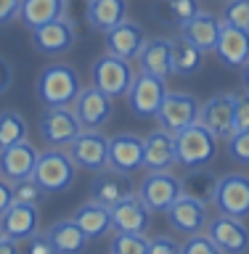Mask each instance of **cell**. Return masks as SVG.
I'll use <instances>...</instances> for the list:
<instances>
[{
	"instance_id": "60d3db41",
	"label": "cell",
	"mask_w": 249,
	"mask_h": 254,
	"mask_svg": "<svg viewBox=\"0 0 249 254\" xmlns=\"http://www.w3.org/2000/svg\"><path fill=\"white\" fill-rule=\"evenodd\" d=\"M236 130H249V93L244 90L236 95V114H234V132Z\"/></svg>"
},
{
	"instance_id": "ee69618b",
	"label": "cell",
	"mask_w": 249,
	"mask_h": 254,
	"mask_svg": "<svg viewBox=\"0 0 249 254\" xmlns=\"http://www.w3.org/2000/svg\"><path fill=\"white\" fill-rule=\"evenodd\" d=\"M11 82H13V69H11V64H8L3 56H0V95L8 93Z\"/></svg>"
},
{
	"instance_id": "4316f807",
	"label": "cell",
	"mask_w": 249,
	"mask_h": 254,
	"mask_svg": "<svg viewBox=\"0 0 249 254\" xmlns=\"http://www.w3.org/2000/svg\"><path fill=\"white\" fill-rule=\"evenodd\" d=\"M72 220L77 222L80 228H83V233L87 236V241H98V238H103L106 233H111V209L109 206H103L98 201H85L80 204L75 214H72Z\"/></svg>"
},
{
	"instance_id": "b9f144b4",
	"label": "cell",
	"mask_w": 249,
	"mask_h": 254,
	"mask_svg": "<svg viewBox=\"0 0 249 254\" xmlns=\"http://www.w3.org/2000/svg\"><path fill=\"white\" fill-rule=\"evenodd\" d=\"M19 8H21V0H0V27L19 19Z\"/></svg>"
},
{
	"instance_id": "2e32d148",
	"label": "cell",
	"mask_w": 249,
	"mask_h": 254,
	"mask_svg": "<svg viewBox=\"0 0 249 254\" xmlns=\"http://www.w3.org/2000/svg\"><path fill=\"white\" fill-rule=\"evenodd\" d=\"M135 188H133V180L127 172H119V170H111V167H106V170L95 172V178L90 183V196L93 201H98L103 206H117L119 201H125L127 196H133Z\"/></svg>"
},
{
	"instance_id": "6da1fadb",
	"label": "cell",
	"mask_w": 249,
	"mask_h": 254,
	"mask_svg": "<svg viewBox=\"0 0 249 254\" xmlns=\"http://www.w3.org/2000/svg\"><path fill=\"white\" fill-rule=\"evenodd\" d=\"M35 90L43 106H72L83 90V82L69 64H51L37 74Z\"/></svg>"
},
{
	"instance_id": "bcb514c9",
	"label": "cell",
	"mask_w": 249,
	"mask_h": 254,
	"mask_svg": "<svg viewBox=\"0 0 249 254\" xmlns=\"http://www.w3.org/2000/svg\"><path fill=\"white\" fill-rule=\"evenodd\" d=\"M242 85H244V90L249 93V61L242 66Z\"/></svg>"
},
{
	"instance_id": "5b68a950",
	"label": "cell",
	"mask_w": 249,
	"mask_h": 254,
	"mask_svg": "<svg viewBox=\"0 0 249 254\" xmlns=\"http://www.w3.org/2000/svg\"><path fill=\"white\" fill-rule=\"evenodd\" d=\"M138 198L149 206L151 212H162L167 209L183 196V180L178 175H172L170 170H159V172H149L138 186Z\"/></svg>"
},
{
	"instance_id": "8992f818",
	"label": "cell",
	"mask_w": 249,
	"mask_h": 254,
	"mask_svg": "<svg viewBox=\"0 0 249 254\" xmlns=\"http://www.w3.org/2000/svg\"><path fill=\"white\" fill-rule=\"evenodd\" d=\"M80 132L83 125L72 106H45L40 117V138L48 148H67Z\"/></svg>"
},
{
	"instance_id": "ab89813d",
	"label": "cell",
	"mask_w": 249,
	"mask_h": 254,
	"mask_svg": "<svg viewBox=\"0 0 249 254\" xmlns=\"http://www.w3.org/2000/svg\"><path fill=\"white\" fill-rule=\"evenodd\" d=\"M24 254H56V246L51 241V236H48V230H45V233H40V230H37L35 236H29Z\"/></svg>"
},
{
	"instance_id": "ac0fdd59",
	"label": "cell",
	"mask_w": 249,
	"mask_h": 254,
	"mask_svg": "<svg viewBox=\"0 0 249 254\" xmlns=\"http://www.w3.org/2000/svg\"><path fill=\"white\" fill-rule=\"evenodd\" d=\"M103 40H106V53L111 56H119V59L125 61H133L138 59L141 48L146 45V29L141 27V24L135 21H119L114 29H109L106 35H103Z\"/></svg>"
},
{
	"instance_id": "836d02e7",
	"label": "cell",
	"mask_w": 249,
	"mask_h": 254,
	"mask_svg": "<svg viewBox=\"0 0 249 254\" xmlns=\"http://www.w3.org/2000/svg\"><path fill=\"white\" fill-rule=\"evenodd\" d=\"M45 188L40 186L35 178H27V180H19L13 183V201L19 204H29V206H40L45 201Z\"/></svg>"
},
{
	"instance_id": "8d00e7d4",
	"label": "cell",
	"mask_w": 249,
	"mask_h": 254,
	"mask_svg": "<svg viewBox=\"0 0 249 254\" xmlns=\"http://www.w3.org/2000/svg\"><path fill=\"white\" fill-rule=\"evenodd\" d=\"M180 254H223V252L204 230V233L196 236H186V241L180 244Z\"/></svg>"
},
{
	"instance_id": "4dcf8cb0",
	"label": "cell",
	"mask_w": 249,
	"mask_h": 254,
	"mask_svg": "<svg viewBox=\"0 0 249 254\" xmlns=\"http://www.w3.org/2000/svg\"><path fill=\"white\" fill-rule=\"evenodd\" d=\"M183 193L186 196H194L199 201H207L212 204V196H215V188H218V175L207 167H191V170L183 175Z\"/></svg>"
},
{
	"instance_id": "d590c367",
	"label": "cell",
	"mask_w": 249,
	"mask_h": 254,
	"mask_svg": "<svg viewBox=\"0 0 249 254\" xmlns=\"http://www.w3.org/2000/svg\"><path fill=\"white\" fill-rule=\"evenodd\" d=\"M220 21L249 32V0H228V3L223 5Z\"/></svg>"
},
{
	"instance_id": "ba28073f",
	"label": "cell",
	"mask_w": 249,
	"mask_h": 254,
	"mask_svg": "<svg viewBox=\"0 0 249 254\" xmlns=\"http://www.w3.org/2000/svg\"><path fill=\"white\" fill-rule=\"evenodd\" d=\"M165 95H167L165 79L141 71V74H135V79H133V85H130V90H127L125 98H127V109H130L133 117L149 119V117H157Z\"/></svg>"
},
{
	"instance_id": "8fae6325",
	"label": "cell",
	"mask_w": 249,
	"mask_h": 254,
	"mask_svg": "<svg viewBox=\"0 0 249 254\" xmlns=\"http://www.w3.org/2000/svg\"><path fill=\"white\" fill-rule=\"evenodd\" d=\"M72 111L77 114L83 130H101L114 117V98L98 90L95 85H90L80 90V95L72 103Z\"/></svg>"
},
{
	"instance_id": "3957f363",
	"label": "cell",
	"mask_w": 249,
	"mask_h": 254,
	"mask_svg": "<svg viewBox=\"0 0 249 254\" xmlns=\"http://www.w3.org/2000/svg\"><path fill=\"white\" fill-rule=\"evenodd\" d=\"M32 178L45 188V193H64L75 186L77 164L72 162V156L64 148H45L40 151Z\"/></svg>"
},
{
	"instance_id": "44dd1931",
	"label": "cell",
	"mask_w": 249,
	"mask_h": 254,
	"mask_svg": "<svg viewBox=\"0 0 249 254\" xmlns=\"http://www.w3.org/2000/svg\"><path fill=\"white\" fill-rule=\"evenodd\" d=\"M215 56L220 59V64L226 69H242L249 61V32L223 24L218 45H215Z\"/></svg>"
},
{
	"instance_id": "e0dca14e",
	"label": "cell",
	"mask_w": 249,
	"mask_h": 254,
	"mask_svg": "<svg viewBox=\"0 0 249 254\" xmlns=\"http://www.w3.org/2000/svg\"><path fill=\"white\" fill-rule=\"evenodd\" d=\"M37 156H40V151H37V146H32L29 140L13 143V146L0 151V175L11 183L27 180L35 175Z\"/></svg>"
},
{
	"instance_id": "f546056e",
	"label": "cell",
	"mask_w": 249,
	"mask_h": 254,
	"mask_svg": "<svg viewBox=\"0 0 249 254\" xmlns=\"http://www.w3.org/2000/svg\"><path fill=\"white\" fill-rule=\"evenodd\" d=\"M204 51L188 40H172V74L175 77H194L204 66Z\"/></svg>"
},
{
	"instance_id": "f35d334b",
	"label": "cell",
	"mask_w": 249,
	"mask_h": 254,
	"mask_svg": "<svg viewBox=\"0 0 249 254\" xmlns=\"http://www.w3.org/2000/svg\"><path fill=\"white\" fill-rule=\"evenodd\" d=\"M146 254H180V244L175 241L172 236L159 233V236H151V238H149Z\"/></svg>"
},
{
	"instance_id": "d6986e66",
	"label": "cell",
	"mask_w": 249,
	"mask_h": 254,
	"mask_svg": "<svg viewBox=\"0 0 249 254\" xmlns=\"http://www.w3.org/2000/svg\"><path fill=\"white\" fill-rule=\"evenodd\" d=\"M109 167L133 175L143 167V138L135 132H119L109 138Z\"/></svg>"
},
{
	"instance_id": "9a60e30c",
	"label": "cell",
	"mask_w": 249,
	"mask_h": 254,
	"mask_svg": "<svg viewBox=\"0 0 249 254\" xmlns=\"http://www.w3.org/2000/svg\"><path fill=\"white\" fill-rule=\"evenodd\" d=\"M167 222H170L175 230H180L183 236L204 233L207 222H210V209H207V201H199V198L183 193L178 201L167 209Z\"/></svg>"
},
{
	"instance_id": "83f0119b",
	"label": "cell",
	"mask_w": 249,
	"mask_h": 254,
	"mask_svg": "<svg viewBox=\"0 0 249 254\" xmlns=\"http://www.w3.org/2000/svg\"><path fill=\"white\" fill-rule=\"evenodd\" d=\"M69 13V0H21L19 21L29 32Z\"/></svg>"
},
{
	"instance_id": "7a4b0ae2",
	"label": "cell",
	"mask_w": 249,
	"mask_h": 254,
	"mask_svg": "<svg viewBox=\"0 0 249 254\" xmlns=\"http://www.w3.org/2000/svg\"><path fill=\"white\" fill-rule=\"evenodd\" d=\"M172 140H175V159L188 170L191 167H207L218 156V138L202 122H194L172 132Z\"/></svg>"
},
{
	"instance_id": "7bdbcfd3",
	"label": "cell",
	"mask_w": 249,
	"mask_h": 254,
	"mask_svg": "<svg viewBox=\"0 0 249 254\" xmlns=\"http://www.w3.org/2000/svg\"><path fill=\"white\" fill-rule=\"evenodd\" d=\"M11 204H13V183L0 175V214H3Z\"/></svg>"
},
{
	"instance_id": "9c48e42d",
	"label": "cell",
	"mask_w": 249,
	"mask_h": 254,
	"mask_svg": "<svg viewBox=\"0 0 249 254\" xmlns=\"http://www.w3.org/2000/svg\"><path fill=\"white\" fill-rule=\"evenodd\" d=\"M67 154L77 164V170L101 172L109 167V138L98 130H83L67 146Z\"/></svg>"
},
{
	"instance_id": "d6a6232c",
	"label": "cell",
	"mask_w": 249,
	"mask_h": 254,
	"mask_svg": "<svg viewBox=\"0 0 249 254\" xmlns=\"http://www.w3.org/2000/svg\"><path fill=\"white\" fill-rule=\"evenodd\" d=\"M149 249V238L143 233H117L111 236L109 254H146Z\"/></svg>"
},
{
	"instance_id": "c3c4849f",
	"label": "cell",
	"mask_w": 249,
	"mask_h": 254,
	"mask_svg": "<svg viewBox=\"0 0 249 254\" xmlns=\"http://www.w3.org/2000/svg\"><path fill=\"white\" fill-rule=\"evenodd\" d=\"M69 5H72V0H69Z\"/></svg>"
},
{
	"instance_id": "7c38bea8",
	"label": "cell",
	"mask_w": 249,
	"mask_h": 254,
	"mask_svg": "<svg viewBox=\"0 0 249 254\" xmlns=\"http://www.w3.org/2000/svg\"><path fill=\"white\" fill-rule=\"evenodd\" d=\"M234 114H236V93H215L199 109V122L218 140H228L234 135Z\"/></svg>"
},
{
	"instance_id": "484cf974",
	"label": "cell",
	"mask_w": 249,
	"mask_h": 254,
	"mask_svg": "<svg viewBox=\"0 0 249 254\" xmlns=\"http://www.w3.org/2000/svg\"><path fill=\"white\" fill-rule=\"evenodd\" d=\"M127 19L125 0H85V21L98 35H106L119 21Z\"/></svg>"
},
{
	"instance_id": "e575fe53",
	"label": "cell",
	"mask_w": 249,
	"mask_h": 254,
	"mask_svg": "<svg viewBox=\"0 0 249 254\" xmlns=\"http://www.w3.org/2000/svg\"><path fill=\"white\" fill-rule=\"evenodd\" d=\"M165 8H167V21H172L175 27H183L188 19L202 11V3L199 0H165Z\"/></svg>"
},
{
	"instance_id": "74e56055",
	"label": "cell",
	"mask_w": 249,
	"mask_h": 254,
	"mask_svg": "<svg viewBox=\"0 0 249 254\" xmlns=\"http://www.w3.org/2000/svg\"><path fill=\"white\" fill-rule=\"evenodd\" d=\"M226 151L236 164H249V130H236L226 140Z\"/></svg>"
},
{
	"instance_id": "d4e9b609",
	"label": "cell",
	"mask_w": 249,
	"mask_h": 254,
	"mask_svg": "<svg viewBox=\"0 0 249 254\" xmlns=\"http://www.w3.org/2000/svg\"><path fill=\"white\" fill-rule=\"evenodd\" d=\"M220 27H223L220 16L199 11L194 19H188L180 27V37L194 43L196 48H202L204 53H215V45H218V37H220Z\"/></svg>"
},
{
	"instance_id": "52a82bcc",
	"label": "cell",
	"mask_w": 249,
	"mask_h": 254,
	"mask_svg": "<svg viewBox=\"0 0 249 254\" xmlns=\"http://www.w3.org/2000/svg\"><path fill=\"white\" fill-rule=\"evenodd\" d=\"M212 206L218 214L247 220L249 217V175L244 172H228L218 180L212 196Z\"/></svg>"
},
{
	"instance_id": "603a6c76",
	"label": "cell",
	"mask_w": 249,
	"mask_h": 254,
	"mask_svg": "<svg viewBox=\"0 0 249 254\" xmlns=\"http://www.w3.org/2000/svg\"><path fill=\"white\" fill-rule=\"evenodd\" d=\"M172 164H178L175 159V140L172 132L167 130H154L143 138V167L149 172H159V170H170Z\"/></svg>"
},
{
	"instance_id": "7dc6e473",
	"label": "cell",
	"mask_w": 249,
	"mask_h": 254,
	"mask_svg": "<svg viewBox=\"0 0 249 254\" xmlns=\"http://www.w3.org/2000/svg\"><path fill=\"white\" fill-rule=\"evenodd\" d=\"M0 238H3V228H0Z\"/></svg>"
},
{
	"instance_id": "277c9868",
	"label": "cell",
	"mask_w": 249,
	"mask_h": 254,
	"mask_svg": "<svg viewBox=\"0 0 249 254\" xmlns=\"http://www.w3.org/2000/svg\"><path fill=\"white\" fill-rule=\"evenodd\" d=\"M90 79L98 90H103L111 98H125L133 79H135V71L130 66V61L119 59V56H111V53H103L93 61Z\"/></svg>"
},
{
	"instance_id": "4fadbf2b",
	"label": "cell",
	"mask_w": 249,
	"mask_h": 254,
	"mask_svg": "<svg viewBox=\"0 0 249 254\" xmlns=\"http://www.w3.org/2000/svg\"><path fill=\"white\" fill-rule=\"evenodd\" d=\"M75 40H77V29L69 16H61V19H56L51 24L32 29V48L43 56L69 53L75 48Z\"/></svg>"
},
{
	"instance_id": "cb8c5ba5",
	"label": "cell",
	"mask_w": 249,
	"mask_h": 254,
	"mask_svg": "<svg viewBox=\"0 0 249 254\" xmlns=\"http://www.w3.org/2000/svg\"><path fill=\"white\" fill-rule=\"evenodd\" d=\"M138 66L146 74L167 79L172 74V40L170 37H151L138 53Z\"/></svg>"
},
{
	"instance_id": "f6af8a7d",
	"label": "cell",
	"mask_w": 249,
	"mask_h": 254,
	"mask_svg": "<svg viewBox=\"0 0 249 254\" xmlns=\"http://www.w3.org/2000/svg\"><path fill=\"white\" fill-rule=\"evenodd\" d=\"M0 254H19V244L11 241L8 236L0 238Z\"/></svg>"
},
{
	"instance_id": "1f68e13d",
	"label": "cell",
	"mask_w": 249,
	"mask_h": 254,
	"mask_svg": "<svg viewBox=\"0 0 249 254\" xmlns=\"http://www.w3.org/2000/svg\"><path fill=\"white\" fill-rule=\"evenodd\" d=\"M27 135H29V125L19 111L13 109L0 111V151L13 146V143L27 140Z\"/></svg>"
},
{
	"instance_id": "7402d4cb",
	"label": "cell",
	"mask_w": 249,
	"mask_h": 254,
	"mask_svg": "<svg viewBox=\"0 0 249 254\" xmlns=\"http://www.w3.org/2000/svg\"><path fill=\"white\" fill-rule=\"evenodd\" d=\"M37 225H40V212H37V206H29V204L13 201L3 214H0L3 236H8L16 244H21V241H27L29 236H35Z\"/></svg>"
},
{
	"instance_id": "30bf717a",
	"label": "cell",
	"mask_w": 249,
	"mask_h": 254,
	"mask_svg": "<svg viewBox=\"0 0 249 254\" xmlns=\"http://www.w3.org/2000/svg\"><path fill=\"white\" fill-rule=\"evenodd\" d=\"M199 109H202V103H199L191 93H180V90H167L162 106L157 111V125L162 127L167 132H178L183 127L199 122Z\"/></svg>"
},
{
	"instance_id": "ffe728a7",
	"label": "cell",
	"mask_w": 249,
	"mask_h": 254,
	"mask_svg": "<svg viewBox=\"0 0 249 254\" xmlns=\"http://www.w3.org/2000/svg\"><path fill=\"white\" fill-rule=\"evenodd\" d=\"M151 225V209L138 198V193L127 196L125 201L111 206V228L117 233H143Z\"/></svg>"
},
{
	"instance_id": "f1b7e54d",
	"label": "cell",
	"mask_w": 249,
	"mask_h": 254,
	"mask_svg": "<svg viewBox=\"0 0 249 254\" xmlns=\"http://www.w3.org/2000/svg\"><path fill=\"white\" fill-rule=\"evenodd\" d=\"M48 236L56 246V254H83L87 246V236L75 220H59L48 228Z\"/></svg>"
},
{
	"instance_id": "5bb4252c",
	"label": "cell",
	"mask_w": 249,
	"mask_h": 254,
	"mask_svg": "<svg viewBox=\"0 0 249 254\" xmlns=\"http://www.w3.org/2000/svg\"><path fill=\"white\" fill-rule=\"evenodd\" d=\"M207 236L220 246L223 254H244L249 252V228L244 220L228 217V214H215L207 222Z\"/></svg>"
}]
</instances>
